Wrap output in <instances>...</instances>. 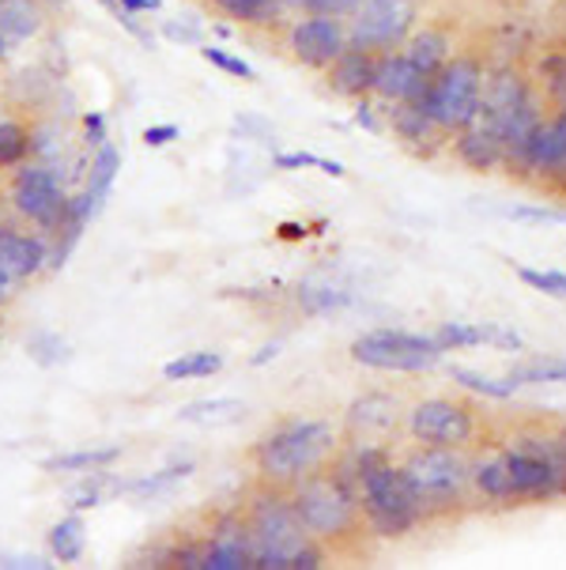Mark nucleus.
Listing matches in <instances>:
<instances>
[{"label":"nucleus","mask_w":566,"mask_h":570,"mask_svg":"<svg viewBox=\"0 0 566 570\" xmlns=\"http://www.w3.org/2000/svg\"><path fill=\"white\" fill-rule=\"evenodd\" d=\"M473 491L487 502H540L559 495L552 439H522L517 446L476 458Z\"/></svg>","instance_id":"1"},{"label":"nucleus","mask_w":566,"mask_h":570,"mask_svg":"<svg viewBox=\"0 0 566 570\" xmlns=\"http://www.w3.org/2000/svg\"><path fill=\"white\" fill-rule=\"evenodd\" d=\"M249 540H254V567L265 570H318L325 567V548L302 529L291 507V495L268 484L257 491L246 510Z\"/></svg>","instance_id":"2"},{"label":"nucleus","mask_w":566,"mask_h":570,"mask_svg":"<svg viewBox=\"0 0 566 570\" xmlns=\"http://www.w3.org/2000/svg\"><path fill=\"white\" fill-rule=\"evenodd\" d=\"M337 446H340V439H337V431H332V423L287 420L280 428L268 431L254 446V469L265 484L291 488V484H299L302 476H310L314 469L329 465Z\"/></svg>","instance_id":"3"},{"label":"nucleus","mask_w":566,"mask_h":570,"mask_svg":"<svg viewBox=\"0 0 566 570\" xmlns=\"http://www.w3.org/2000/svg\"><path fill=\"white\" fill-rule=\"evenodd\" d=\"M355 495H359V518L374 537L397 540L408 537L424 525V510H419L416 491L408 484L405 465H393V461H378L355 480Z\"/></svg>","instance_id":"4"},{"label":"nucleus","mask_w":566,"mask_h":570,"mask_svg":"<svg viewBox=\"0 0 566 570\" xmlns=\"http://www.w3.org/2000/svg\"><path fill=\"white\" fill-rule=\"evenodd\" d=\"M291 507L310 540H318V544L344 540L363 525L355 484L344 480L337 469H314L310 476L291 484Z\"/></svg>","instance_id":"5"},{"label":"nucleus","mask_w":566,"mask_h":570,"mask_svg":"<svg viewBox=\"0 0 566 570\" xmlns=\"http://www.w3.org/2000/svg\"><path fill=\"white\" fill-rule=\"evenodd\" d=\"M405 472L427 521L454 514L473 491V461L457 446H416L405 458Z\"/></svg>","instance_id":"6"},{"label":"nucleus","mask_w":566,"mask_h":570,"mask_svg":"<svg viewBox=\"0 0 566 570\" xmlns=\"http://www.w3.org/2000/svg\"><path fill=\"white\" fill-rule=\"evenodd\" d=\"M479 99H484V65L476 57L460 53L430 76L419 110L427 114L438 132H460L476 121Z\"/></svg>","instance_id":"7"},{"label":"nucleus","mask_w":566,"mask_h":570,"mask_svg":"<svg viewBox=\"0 0 566 570\" xmlns=\"http://www.w3.org/2000/svg\"><path fill=\"white\" fill-rule=\"evenodd\" d=\"M446 347L435 341V333H408V328H370L351 341V360L370 371L386 374H419L438 366Z\"/></svg>","instance_id":"8"},{"label":"nucleus","mask_w":566,"mask_h":570,"mask_svg":"<svg viewBox=\"0 0 566 570\" xmlns=\"http://www.w3.org/2000/svg\"><path fill=\"white\" fill-rule=\"evenodd\" d=\"M12 208L27 224H34L42 235H57L69 208V193H64V174L57 163H19L12 178Z\"/></svg>","instance_id":"9"},{"label":"nucleus","mask_w":566,"mask_h":570,"mask_svg":"<svg viewBox=\"0 0 566 570\" xmlns=\"http://www.w3.org/2000/svg\"><path fill=\"white\" fill-rule=\"evenodd\" d=\"M419 0H363L351 12L348 23V46L370 53L400 50L416 31Z\"/></svg>","instance_id":"10"},{"label":"nucleus","mask_w":566,"mask_h":570,"mask_svg":"<svg viewBox=\"0 0 566 570\" xmlns=\"http://www.w3.org/2000/svg\"><path fill=\"white\" fill-rule=\"evenodd\" d=\"M408 434L419 446H457L465 450L476 439V415L468 404L449 397H427L411 404Z\"/></svg>","instance_id":"11"},{"label":"nucleus","mask_w":566,"mask_h":570,"mask_svg":"<svg viewBox=\"0 0 566 570\" xmlns=\"http://www.w3.org/2000/svg\"><path fill=\"white\" fill-rule=\"evenodd\" d=\"M287 50L295 53V61H302L306 69H329L337 57L348 50V27L337 16H318L306 12L295 19L287 31Z\"/></svg>","instance_id":"12"},{"label":"nucleus","mask_w":566,"mask_h":570,"mask_svg":"<svg viewBox=\"0 0 566 570\" xmlns=\"http://www.w3.org/2000/svg\"><path fill=\"white\" fill-rule=\"evenodd\" d=\"M254 540L242 514H224L212 521V537L200 544V570H249Z\"/></svg>","instance_id":"13"},{"label":"nucleus","mask_w":566,"mask_h":570,"mask_svg":"<svg viewBox=\"0 0 566 570\" xmlns=\"http://www.w3.org/2000/svg\"><path fill=\"white\" fill-rule=\"evenodd\" d=\"M348 442H370V446H386L389 434L400 423V401L389 393H363L348 404Z\"/></svg>","instance_id":"14"},{"label":"nucleus","mask_w":566,"mask_h":570,"mask_svg":"<svg viewBox=\"0 0 566 570\" xmlns=\"http://www.w3.org/2000/svg\"><path fill=\"white\" fill-rule=\"evenodd\" d=\"M430 76H424L416 65L408 61L405 50H389L378 53V69H374V91L381 102L397 106V102H419L427 91Z\"/></svg>","instance_id":"15"},{"label":"nucleus","mask_w":566,"mask_h":570,"mask_svg":"<svg viewBox=\"0 0 566 570\" xmlns=\"http://www.w3.org/2000/svg\"><path fill=\"white\" fill-rule=\"evenodd\" d=\"M0 265L12 273L19 284L34 279L50 268V243L46 235H27L19 227H0Z\"/></svg>","instance_id":"16"},{"label":"nucleus","mask_w":566,"mask_h":570,"mask_svg":"<svg viewBox=\"0 0 566 570\" xmlns=\"http://www.w3.org/2000/svg\"><path fill=\"white\" fill-rule=\"evenodd\" d=\"M374 69H378V53L348 46V50L329 65V87L337 95H344V99H367L374 91Z\"/></svg>","instance_id":"17"},{"label":"nucleus","mask_w":566,"mask_h":570,"mask_svg":"<svg viewBox=\"0 0 566 570\" xmlns=\"http://www.w3.org/2000/svg\"><path fill=\"white\" fill-rule=\"evenodd\" d=\"M517 163L536 174H566V129L563 125L559 121L536 125V132L529 137V144H525V151Z\"/></svg>","instance_id":"18"},{"label":"nucleus","mask_w":566,"mask_h":570,"mask_svg":"<svg viewBox=\"0 0 566 570\" xmlns=\"http://www.w3.org/2000/svg\"><path fill=\"white\" fill-rule=\"evenodd\" d=\"M400 50H405V57H408V61L416 65V69L424 72V76H435V72L449 61V50H454V46H449V35H446V31L424 27V31L411 35L408 42L400 46Z\"/></svg>","instance_id":"19"},{"label":"nucleus","mask_w":566,"mask_h":570,"mask_svg":"<svg viewBox=\"0 0 566 570\" xmlns=\"http://www.w3.org/2000/svg\"><path fill=\"white\" fill-rule=\"evenodd\" d=\"M465 137L457 140V156L460 163H468L473 170H495L498 163H503V144L491 129H484V125H468V129H460Z\"/></svg>","instance_id":"20"},{"label":"nucleus","mask_w":566,"mask_h":570,"mask_svg":"<svg viewBox=\"0 0 566 570\" xmlns=\"http://www.w3.org/2000/svg\"><path fill=\"white\" fill-rule=\"evenodd\" d=\"M118 170H121V156H118V148L107 140L102 148H95V159H91V174H88V181H83V197L91 200L95 208H107V197H110V189H113V178H118Z\"/></svg>","instance_id":"21"},{"label":"nucleus","mask_w":566,"mask_h":570,"mask_svg":"<svg viewBox=\"0 0 566 570\" xmlns=\"http://www.w3.org/2000/svg\"><path fill=\"white\" fill-rule=\"evenodd\" d=\"M46 544H50V556L57 563H80L83 552H88V533H83L80 510H72L69 518L57 521L50 529V537H46Z\"/></svg>","instance_id":"22"},{"label":"nucleus","mask_w":566,"mask_h":570,"mask_svg":"<svg viewBox=\"0 0 566 570\" xmlns=\"http://www.w3.org/2000/svg\"><path fill=\"white\" fill-rule=\"evenodd\" d=\"M42 31V8L34 0H0V35L8 42H27Z\"/></svg>","instance_id":"23"},{"label":"nucleus","mask_w":566,"mask_h":570,"mask_svg":"<svg viewBox=\"0 0 566 570\" xmlns=\"http://www.w3.org/2000/svg\"><path fill=\"white\" fill-rule=\"evenodd\" d=\"M216 371H224V355L219 352H186L178 360H170L162 366V379L167 382H197V379H212Z\"/></svg>","instance_id":"24"},{"label":"nucleus","mask_w":566,"mask_h":570,"mask_svg":"<svg viewBox=\"0 0 566 570\" xmlns=\"http://www.w3.org/2000/svg\"><path fill=\"white\" fill-rule=\"evenodd\" d=\"M495 325L498 322H446L438 325L435 341L446 347V352H465V347H479V344H491L495 341Z\"/></svg>","instance_id":"25"},{"label":"nucleus","mask_w":566,"mask_h":570,"mask_svg":"<svg viewBox=\"0 0 566 570\" xmlns=\"http://www.w3.org/2000/svg\"><path fill=\"white\" fill-rule=\"evenodd\" d=\"M121 458V446H102V450H72V453H57L46 461V472H95L107 469Z\"/></svg>","instance_id":"26"},{"label":"nucleus","mask_w":566,"mask_h":570,"mask_svg":"<svg viewBox=\"0 0 566 570\" xmlns=\"http://www.w3.org/2000/svg\"><path fill=\"white\" fill-rule=\"evenodd\" d=\"M246 415V404L235 397H212V401H193L178 412L181 423H235Z\"/></svg>","instance_id":"27"},{"label":"nucleus","mask_w":566,"mask_h":570,"mask_svg":"<svg viewBox=\"0 0 566 570\" xmlns=\"http://www.w3.org/2000/svg\"><path fill=\"white\" fill-rule=\"evenodd\" d=\"M506 379H510L517 390H522V385H566V360L548 355V360L517 363V366H510Z\"/></svg>","instance_id":"28"},{"label":"nucleus","mask_w":566,"mask_h":570,"mask_svg":"<svg viewBox=\"0 0 566 570\" xmlns=\"http://www.w3.org/2000/svg\"><path fill=\"white\" fill-rule=\"evenodd\" d=\"M449 379H454L460 390L479 393V397H491V401H510L517 393V385L510 379H491V374H479L473 366H454Z\"/></svg>","instance_id":"29"},{"label":"nucleus","mask_w":566,"mask_h":570,"mask_svg":"<svg viewBox=\"0 0 566 570\" xmlns=\"http://www.w3.org/2000/svg\"><path fill=\"white\" fill-rule=\"evenodd\" d=\"M389 118H393V132L408 144H424L435 132V125L419 110V102H397V110H389Z\"/></svg>","instance_id":"30"},{"label":"nucleus","mask_w":566,"mask_h":570,"mask_svg":"<svg viewBox=\"0 0 566 570\" xmlns=\"http://www.w3.org/2000/svg\"><path fill=\"white\" fill-rule=\"evenodd\" d=\"M31 156V132L19 121H0V170H16Z\"/></svg>","instance_id":"31"},{"label":"nucleus","mask_w":566,"mask_h":570,"mask_svg":"<svg viewBox=\"0 0 566 570\" xmlns=\"http://www.w3.org/2000/svg\"><path fill=\"white\" fill-rule=\"evenodd\" d=\"M27 355H31L38 366H57L69 360V344L57 333H50V328H42V333H34L31 341H27Z\"/></svg>","instance_id":"32"},{"label":"nucleus","mask_w":566,"mask_h":570,"mask_svg":"<svg viewBox=\"0 0 566 570\" xmlns=\"http://www.w3.org/2000/svg\"><path fill=\"white\" fill-rule=\"evenodd\" d=\"M230 19H242V23H268V16L276 12V0H212Z\"/></svg>","instance_id":"33"},{"label":"nucleus","mask_w":566,"mask_h":570,"mask_svg":"<svg viewBox=\"0 0 566 570\" xmlns=\"http://www.w3.org/2000/svg\"><path fill=\"white\" fill-rule=\"evenodd\" d=\"M276 170H302V167H318L321 174H329V178H344V163L337 159H321V156H310V151H280V156L272 159Z\"/></svg>","instance_id":"34"},{"label":"nucleus","mask_w":566,"mask_h":570,"mask_svg":"<svg viewBox=\"0 0 566 570\" xmlns=\"http://www.w3.org/2000/svg\"><path fill=\"white\" fill-rule=\"evenodd\" d=\"M299 303L310 314H325V311H340V306H348L351 295L337 292V287H329V284H310V287H302V292H299Z\"/></svg>","instance_id":"35"},{"label":"nucleus","mask_w":566,"mask_h":570,"mask_svg":"<svg viewBox=\"0 0 566 570\" xmlns=\"http://www.w3.org/2000/svg\"><path fill=\"white\" fill-rule=\"evenodd\" d=\"M189 472H193V461H181V465H167V469L151 472V476L137 480V484H121V491H137V495H156V491L178 484V480H186Z\"/></svg>","instance_id":"36"},{"label":"nucleus","mask_w":566,"mask_h":570,"mask_svg":"<svg viewBox=\"0 0 566 570\" xmlns=\"http://www.w3.org/2000/svg\"><path fill=\"white\" fill-rule=\"evenodd\" d=\"M200 57H205V61L212 65V69L227 72V76H238V80H257L254 65H246L242 57L227 53L224 46H205V50H200Z\"/></svg>","instance_id":"37"},{"label":"nucleus","mask_w":566,"mask_h":570,"mask_svg":"<svg viewBox=\"0 0 566 570\" xmlns=\"http://www.w3.org/2000/svg\"><path fill=\"white\" fill-rule=\"evenodd\" d=\"M517 276H522L529 287H536V292L563 298V287H566V276L563 273H540V268H522Z\"/></svg>","instance_id":"38"},{"label":"nucleus","mask_w":566,"mask_h":570,"mask_svg":"<svg viewBox=\"0 0 566 570\" xmlns=\"http://www.w3.org/2000/svg\"><path fill=\"white\" fill-rule=\"evenodd\" d=\"M363 0H302L306 12H318V16H351L355 8H359Z\"/></svg>","instance_id":"39"},{"label":"nucleus","mask_w":566,"mask_h":570,"mask_svg":"<svg viewBox=\"0 0 566 570\" xmlns=\"http://www.w3.org/2000/svg\"><path fill=\"white\" fill-rule=\"evenodd\" d=\"M178 137H181V129L175 121L148 125V129H143V144H148V148H167V144H175Z\"/></svg>","instance_id":"40"},{"label":"nucleus","mask_w":566,"mask_h":570,"mask_svg":"<svg viewBox=\"0 0 566 570\" xmlns=\"http://www.w3.org/2000/svg\"><path fill=\"white\" fill-rule=\"evenodd\" d=\"M83 132H88L91 148H102V144H107V118H102L99 110L83 114Z\"/></svg>","instance_id":"41"},{"label":"nucleus","mask_w":566,"mask_h":570,"mask_svg":"<svg viewBox=\"0 0 566 570\" xmlns=\"http://www.w3.org/2000/svg\"><path fill=\"white\" fill-rule=\"evenodd\" d=\"M514 219H536V224H566V212L555 208H514Z\"/></svg>","instance_id":"42"},{"label":"nucleus","mask_w":566,"mask_h":570,"mask_svg":"<svg viewBox=\"0 0 566 570\" xmlns=\"http://www.w3.org/2000/svg\"><path fill=\"white\" fill-rule=\"evenodd\" d=\"M110 8H121V12H132V16H143V12H159L162 0H107Z\"/></svg>","instance_id":"43"},{"label":"nucleus","mask_w":566,"mask_h":570,"mask_svg":"<svg viewBox=\"0 0 566 570\" xmlns=\"http://www.w3.org/2000/svg\"><path fill=\"white\" fill-rule=\"evenodd\" d=\"M355 125H363V129H370V132H381V121L374 118V106L367 99H359V106H355Z\"/></svg>","instance_id":"44"},{"label":"nucleus","mask_w":566,"mask_h":570,"mask_svg":"<svg viewBox=\"0 0 566 570\" xmlns=\"http://www.w3.org/2000/svg\"><path fill=\"white\" fill-rule=\"evenodd\" d=\"M552 458H555V469H559V495H566V442L563 434L552 439Z\"/></svg>","instance_id":"45"},{"label":"nucleus","mask_w":566,"mask_h":570,"mask_svg":"<svg viewBox=\"0 0 566 570\" xmlns=\"http://www.w3.org/2000/svg\"><path fill=\"white\" fill-rule=\"evenodd\" d=\"M16 287H19V279H16L12 273H8L4 265H0V306L12 303V298H16Z\"/></svg>","instance_id":"46"},{"label":"nucleus","mask_w":566,"mask_h":570,"mask_svg":"<svg viewBox=\"0 0 566 570\" xmlns=\"http://www.w3.org/2000/svg\"><path fill=\"white\" fill-rule=\"evenodd\" d=\"M276 235H280L284 243H299V238L310 235V227H306V224H280V230H276Z\"/></svg>","instance_id":"47"},{"label":"nucleus","mask_w":566,"mask_h":570,"mask_svg":"<svg viewBox=\"0 0 566 570\" xmlns=\"http://www.w3.org/2000/svg\"><path fill=\"white\" fill-rule=\"evenodd\" d=\"M162 31H167V38H175V42H197V31H193V27H175V23H167Z\"/></svg>","instance_id":"48"},{"label":"nucleus","mask_w":566,"mask_h":570,"mask_svg":"<svg viewBox=\"0 0 566 570\" xmlns=\"http://www.w3.org/2000/svg\"><path fill=\"white\" fill-rule=\"evenodd\" d=\"M0 567H34V570H42V567H50V563H42V559H0Z\"/></svg>","instance_id":"49"},{"label":"nucleus","mask_w":566,"mask_h":570,"mask_svg":"<svg viewBox=\"0 0 566 570\" xmlns=\"http://www.w3.org/2000/svg\"><path fill=\"white\" fill-rule=\"evenodd\" d=\"M276 352H280V344L261 347V355H254V366H261V363H268V360H276Z\"/></svg>","instance_id":"50"},{"label":"nucleus","mask_w":566,"mask_h":570,"mask_svg":"<svg viewBox=\"0 0 566 570\" xmlns=\"http://www.w3.org/2000/svg\"><path fill=\"white\" fill-rule=\"evenodd\" d=\"M4 57H8V38L0 35V61H4Z\"/></svg>","instance_id":"51"},{"label":"nucleus","mask_w":566,"mask_h":570,"mask_svg":"<svg viewBox=\"0 0 566 570\" xmlns=\"http://www.w3.org/2000/svg\"><path fill=\"white\" fill-rule=\"evenodd\" d=\"M555 121H559V125H563V129H566V106H563V110H559V118H555Z\"/></svg>","instance_id":"52"},{"label":"nucleus","mask_w":566,"mask_h":570,"mask_svg":"<svg viewBox=\"0 0 566 570\" xmlns=\"http://www.w3.org/2000/svg\"><path fill=\"white\" fill-rule=\"evenodd\" d=\"M563 298H566V287H563Z\"/></svg>","instance_id":"53"},{"label":"nucleus","mask_w":566,"mask_h":570,"mask_svg":"<svg viewBox=\"0 0 566 570\" xmlns=\"http://www.w3.org/2000/svg\"><path fill=\"white\" fill-rule=\"evenodd\" d=\"M563 442H566V431H563Z\"/></svg>","instance_id":"54"}]
</instances>
